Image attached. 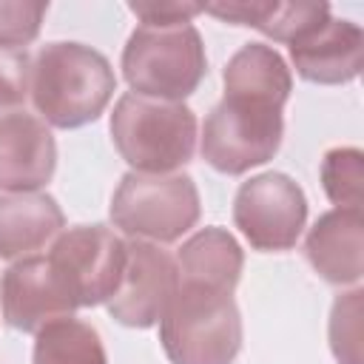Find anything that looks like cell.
<instances>
[{"instance_id":"obj_17","label":"cell","mask_w":364,"mask_h":364,"mask_svg":"<svg viewBox=\"0 0 364 364\" xmlns=\"http://www.w3.org/2000/svg\"><path fill=\"white\" fill-rule=\"evenodd\" d=\"M31 364H108L100 333L74 318L63 316L34 333Z\"/></svg>"},{"instance_id":"obj_12","label":"cell","mask_w":364,"mask_h":364,"mask_svg":"<svg viewBox=\"0 0 364 364\" xmlns=\"http://www.w3.org/2000/svg\"><path fill=\"white\" fill-rule=\"evenodd\" d=\"M290 60L301 80L316 85H344L361 74L364 31L353 20L327 17L321 26L290 43Z\"/></svg>"},{"instance_id":"obj_4","label":"cell","mask_w":364,"mask_h":364,"mask_svg":"<svg viewBox=\"0 0 364 364\" xmlns=\"http://www.w3.org/2000/svg\"><path fill=\"white\" fill-rule=\"evenodd\" d=\"M196 114L185 102L122 94L111 114V139L136 173H176L196 151Z\"/></svg>"},{"instance_id":"obj_9","label":"cell","mask_w":364,"mask_h":364,"mask_svg":"<svg viewBox=\"0 0 364 364\" xmlns=\"http://www.w3.org/2000/svg\"><path fill=\"white\" fill-rule=\"evenodd\" d=\"M176 284V259L154 242L131 239L125 245V267L119 287L105 301L108 316L125 327L148 330L159 324Z\"/></svg>"},{"instance_id":"obj_20","label":"cell","mask_w":364,"mask_h":364,"mask_svg":"<svg viewBox=\"0 0 364 364\" xmlns=\"http://www.w3.org/2000/svg\"><path fill=\"white\" fill-rule=\"evenodd\" d=\"M48 3L43 0H0V46L26 48L37 40Z\"/></svg>"},{"instance_id":"obj_21","label":"cell","mask_w":364,"mask_h":364,"mask_svg":"<svg viewBox=\"0 0 364 364\" xmlns=\"http://www.w3.org/2000/svg\"><path fill=\"white\" fill-rule=\"evenodd\" d=\"M31 57L26 48L0 46V111L17 108L28 97Z\"/></svg>"},{"instance_id":"obj_6","label":"cell","mask_w":364,"mask_h":364,"mask_svg":"<svg viewBox=\"0 0 364 364\" xmlns=\"http://www.w3.org/2000/svg\"><path fill=\"white\" fill-rule=\"evenodd\" d=\"M111 222L131 239L168 245L182 239L202 213L196 182L188 173L128 171L111 196Z\"/></svg>"},{"instance_id":"obj_3","label":"cell","mask_w":364,"mask_h":364,"mask_svg":"<svg viewBox=\"0 0 364 364\" xmlns=\"http://www.w3.org/2000/svg\"><path fill=\"white\" fill-rule=\"evenodd\" d=\"M159 341L171 364H233L242 350L233 293L179 279L159 318Z\"/></svg>"},{"instance_id":"obj_22","label":"cell","mask_w":364,"mask_h":364,"mask_svg":"<svg viewBox=\"0 0 364 364\" xmlns=\"http://www.w3.org/2000/svg\"><path fill=\"white\" fill-rule=\"evenodd\" d=\"M131 14L142 20V26H179L191 23L196 14H202V3L188 0H171V3H128Z\"/></svg>"},{"instance_id":"obj_16","label":"cell","mask_w":364,"mask_h":364,"mask_svg":"<svg viewBox=\"0 0 364 364\" xmlns=\"http://www.w3.org/2000/svg\"><path fill=\"white\" fill-rule=\"evenodd\" d=\"M245 267V253L236 236L219 225L196 230L182 242L176 253V270L182 282H199L233 293Z\"/></svg>"},{"instance_id":"obj_1","label":"cell","mask_w":364,"mask_h":364,"mask_svg":"<svg viewBox=\"0 0 364 364\" xmlns=\"http://www.w3.org/2000/svg\"><path fill=\"white\" fill-rule=\"evenodd\" d=\"M117 91L108 57L85 43H46L31 63L28 94L51 128H80L94 122Z\"/></svg>"},{"instance_id":"obj_15","label":"cell","mask_w":364,"mask_h":364,"mask_svg":"<svg viewBox=\"0 0 364 364\" xmlns=\"http://www.w3.org/2000/svg\"><path fill=\"white\" fill-rule=\"evenodd\" d=\"M205 14H213L230 26H250L276 43H296L330 17L327 3H279V0H233L202 3Z\"/></svg>"},{"instance_id":"obj_8","label":"cell","mask_w":364,"mask_h":364,"mask_svg":"<svg viewBox=\"0 0 364 364\" xmlns=\"http://www.w3.org/2000/svg\"><path fill=\"white\" fill-rule=\"evenodd\" d=\"M304 222L307 196L301 185L282 171L250 176L233 196V225L253 250L282 253L296 247Z\"/></svg>"},{"instance_id":"obj_5","label":"cell","mask_w":364,"mask_h":364,"mask_svg":"<svg viewBox=\"0 0 364 364\" xmlns=\"http://www.w3.org/2000/svg\"><path fill=\"white\" fill-rule=\"evenodd\" d=\"M208 74V54L193 23L136 26L122 48V77L134 94L182 102Z\"/></svg>"},{"instance_id":"obj_18","label":"cell","mask_w":364,"mask_h":364,"mask_svg":"<svg viewBox=\"0 0 364 364\" xmlns=\"http://www.w3.org/2000/svg\"><path fill=\"white\" fill-rule=\"evenodd\" d=\"M321 188L336 208H361L364 202V154L358 148H330L321 156Z\"/></svg>"},{"instance_id":"obj_13","label":"cell","mask_w":364,"mask_h":364,"mask_svg":"<svg viewBox=\"0 0 364 364\" xmlns=\"http://www.w3.org/2000/svg\"><path fill=\"white\" fill-rule=\"evenodd\" d=\"M310 267L330 284H358L364 276V216L361 208L321 213L304 239Z\"/></svg>"},{"instance_id":"obj_11","label":"cell","mask_w":364,"mask_h":364,"mask_svg":"<svg viewBox=\"0 0 364 364\" xmlns=\"http://www.w3.org/2000/svg\"><path fill=\"white\" fill-rule=\"evenodd\" d=\"M57 142L51 128L26 111L0 114V191L31 193L51 182Z\"/></svg>"},{"instance_id":"obj_7","label":"cell","mask_w":364,"mask_h":364,"mask_svg":"<svg viewBox=\"0 0 364 364\" xmlns=\"http://www.w3.org/2000/svg\"><path fill=\"white\" fill-rule=\"evenodd\" d=\"M125 245L105 225H77L54 239L46 259L77 310L105 304L117 293Z\"/></svg>"},{"instance_id":"obj_14","label":"cell","mask_w":364,"mask_h":364,"mask_svg":"<svg viewBox=\"0 0 364 364\" xmlns=\"http://www.w3.org/2000/svg\"><path fill=\"white\" fill-rule=\"evenodd\" d=\"M65 216L57 199L46 191L0 196V259L34 256L46 242L60 236Z\"/></svg>"},{"instance_id":"obj_19","label":"cell","mask_w":364,"mask_h":364,"mask_svg":"<svg viewBox=\"0 0 364 364\" xmlns=\"http://www.w3.org/2000/svg\"><path fill=\"white\" fill-rule=\"evenodd\" d=\"M361 316H364L361 287L336 296L327 333H330V350L338 364H361Z\"/></svg>"},{"instance_id":"obj_10","label":"cell","mask_w":364,"mask_h":364,"mask_svg":"<svg viewBox=\"0 0 364 364\" xmlns=\"http://www.w3.org/2000/svg\"><path fill=\"white\" fill-rule=\"evenodd\" d=\"M3 321L20 333H37L54 318L74 316V304L54 276L46 256H26L9 264L0 276Z\"/></svg>"},{"instance_id":"obj_2","label":"cell","mask_w":364,"mask_h":364,"mask_svg":"<svg viewBox=\"0 0 364 364\" xmlns=\"http://www.w3.org/2000/svg\"><path fill=\"white\" fill-rule=\"evenodd\" d=\"M284 102L276 94L225 85V97L202 125V159L225 176H242L270 162L284 136Z\"/></svg>"}]
</instances>
